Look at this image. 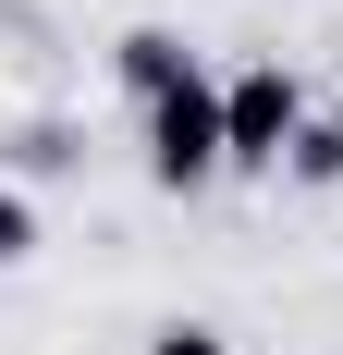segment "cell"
I'll list each match as a JSON object with an SVG mask.
<instances>
[{
    "instance_id": "6da1fadb",
    "label": "cell",
    "mask_w": 343,
    "mask_h": 355,
    "mask_svg": "<svg viewBox=\"0 0 343 355\" xmlns=\"http://www.w3.org/2000/svg\"><path fill=\"white\" fill-rule=\"evenodd\" d=\"M147 159H160V184H196V172H221V159H233V147H221V86H208L196 62L147 98Z\"/></svg>"
},
{
    "instance_id": "7a4b0ae2",
    "label": "cell",
    "mask_w": 343,
    "mask_h": 355,
    "mask_svg": "<svg viewBox=\"0 0 343 355\" xmlns=\"http://www.w3.org/2000/svg\"><path fill=\"white\" fill-rule=\"evenodd\" d=\"M221 147H233V159H282V147H294V86H282V73H233V86H221Z\"/></svg>"
},
{
    "instance_id": "3957f363",
    "label": "cell",
    "mask_w": 343,
    "mask_h": 355,
    "mask_svg": "<svg viewBox=\"0 0 343 355\" xmlns=\"http://www.w3.org/2000/svg\"><path fill=\"white\" fill-rule=\"evenodd\" d=\"M123 73H135V86H147V98H160V86H172V73H184V49H172V37H123Z\"/></svg>"
},
{
    "instance_id": "277c9868",
    "label": "cell",
    "mask_w": 343,
    "mask_h": 355,
    "mask_svg": "<svg viewBox=\"0 0 343 355\" xmlns=\"http://www.w3.org/2000/svg\"><path fill=\"white\" fill-rule=\"evenodd\" d=\"M294 172H307V184H331V172H343V123H319V135H294Z\"/></svg>"
},
{
    "instance_id": "5b68a950",
    "label": "cell",
    "mask_w": 343,
    "mask_h": 355,
    "mask_svg": "<svg viewBox=\"0 0 343 355\" xmlns=\"http://www.w3.org/2000/svg\"><path fill=\"white\" fill-rule=\"evenodd\" d=\"M37 245V209H25V196H0V257H25Z\"/></svg>"
},
{
    "instance_id": "8992f818",
    "label": "cell",
    "mask_w": 343,
    "mask_h": 355,
    "mask_svg": "<svg viewBox=\"0 0 343 355\" xmlns=\"http://www.w3.org/2000/svg\"><path fill=\"white\" fill-rule=\"evenodd\" d=\"M160 355H233L221 331H160Z\"/></svg>"
}]
</instances>
